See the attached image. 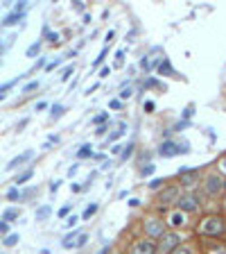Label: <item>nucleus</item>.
<instances>
[{"label": "nucleus", "mask_w": 226, "mask_h": 254, "mask_svg": "<svg viewBox=\"0 0 226 254\" xmlns=\"http://www.w3.org/2000/svg\"><path fill=\"white\" fill-rule=\"evenodd\" d=\"M190 152V145L188 143H174V141H165V143L158 148V155L161 156H176V155H188Z\"/></svg>", "instance_id": "1"}, {"label": "nucleus", "mask_w": 226, "mask_h": 254, "mask_svg": "<svg viewBox=\"0 0 226 254\" xmlns=\"http://www.w3.org/2000/svg\"><path fill=\"white\" fill-rule=\"evenodd\" d=\"M199 232L206 236H217L224 232V222H222V218H215V215H210V218H206V220L199 225Z\"/></svg>", "instance_id": "2"}, {"label": "nucleus", "mask_w": 226, "mask_h": 254, "mask_svg": "<svg viewBox=\"0 0 226 254\" xmlns=\"http://www.w3.org/2000/svg\"><path fill=\"white\" fill-rule=\"evenodd\" d=\"M86 243H88V234H84V232H72V234H68L64 241H61V245H64L66 250H72V248H82Z\"/></svg>", "instance_id": "3"}, {"label": "nucleus", "mask_w": 226, "mask_h": 254, "mask_svg": "<svg viewBox=\"0 0 226 254\" xmlns=\"http://www.w3.org/2000/svg\"><path fill=\"white\" fill-rule=\"evenodd\" d=\"M179 245H181V236L172 232V234H163V236H161L158 250H161V252H174Z\"/></svg>", "instance_id": "4"}, {"label": "nucleus", "mask_w": 226, "mask_h": 254, "mask_svg": "<svg viewBox=\"0 0 226 254\" xmlns=\"http://www.w3.org/2000/svg\"><path fill=\"white\" fill-rule=\"evenodd\" d=\"M176 202H179V211H183V214H190V211H197V209H199V204H197V197L190 195V193L181 195Z\"/></svg>", "instance_id": "5"}, {"label": "nucleus", "mask_w": 226, "mask_h": 254, "mask_svg": "<svg viewBox=\"0 0 226 254\" xmlns=\"http://www.w3.org/2000/svg\"><path fill=\"white\" fill-rule=\"evenodd\" d=\"M145 232L149 234V238H161L163 232H165V227H163L161 220H156V218H149V220L145 222Z\"/></svg>", "instance_id": "6"}, {"label": "nucleus", "mask_w": 226, "mask_h": 254, "mask_svg": "<svg viewBox=\"0 0 226 254\" xmlns=\"http://www.w3.org/2000/svg\"><path fill=\"white\" fill-rule=\"evenodd\" d=\"M156 245L152 241H138V243H134L131 245V250H129V254H156Z\"/></svg>", "instance_id": "7"}, {"label": "nucleus", "mask_w": 226, "mask_h": 254, "mask_svg": "<svg viewBox=\"0 0 226 254\" xmlns=\"http://www.w3.org/2000/svg\"><path fill=\"white\" fill-rule=\"evenodd\" d=\"M32 156H34V150H25V152H23V155L14 156L12 161L7 163V170H16V168H20V166H23V163H25V161H30Z\"/></svg>", "instance_id": "8"}, {"label": "nucleus", "mask_w": 226, "mask_h": 254, "mask_svg": "<svg viewBox=\"0 0 226 254\" xmlns=\"http://www.w3.org/2000/svg\"><path fill=\"white\" fill-rule=\"evenodd\" d=\"M168 222L172 227H183V225H186V214H183V211H172Z\"/></svg>", "instance_id": "9"}, {"label": "nucleus", "mask_w": 226, "mask_h": 254, "mask_svg": "<svg viewBox=\"0 0 226 254\" xmlns=\"http://www.w3.org/2000/svg\"><path fill=\"white\" fill-rule=\"evenodd\" d=\"M206 189H208V193H220L222 191V179L217 175H210L206 179Z\"/></svg>", "instance_id": "10"}, {"label": "nucleus", "mask_w": 226, "mask_h": 254, "mask_svg": "<svg viewBox=\"0 0 226 254\" xmlns=\"http://www.w3.org/2000/svg\"><path fill=\"white\" fill-rule=\"evenodd\" d=\"M25 19V14H20V12H12V14H7L5 16V20H2V25L5 27H9V25H16L18 20H23Z\"/></svg>", "instance_id": "11"}, {"label": "nucleus", "mask_w": 226, "mask_h": 254, "mask_svg": "<svg viewBox=\"0 0 226 254\" xmlns=\"http://www.w3.org/2000/svg\"><path fill=\"white\" fill-rule=\"evenodd\" d=\"M158 200L161 202H172V200H179V193H176V189H168V191H163Z\"/></svg>", "instance_id": "12"}, {"label": "nucleus", "mask_w": 226, "mask_h": 254, "mask_svg": "<svg viewBox=\"0 0 226 254\" xmlns=\"http://www.w3.org/2000/svg\"><path fill=\"white\" fill-rule=\"evenodd\" d=\"M20 215V209H7L5 214H2V220L5 222H12V220H16Z\"/></svg>", "instance_id": "13"}, {"label": "nucleus", "mask_w": 226, "mask_h": 254, "mask_svg": "<svg viewBox=\"0 0 226 254\" xmlns=\"http://www.w3.org/2000/svg\"><path fill=\"white\" fill-rule=\"evenodd\" d=\"M50 214H52V209L48 207V204H45V207H39L36 209V220H48Z\"/></svg>", "instance_id": "14"}, {"label": "nucleus", "mask_w": 226, "mask_h": 254, "mask_svg": "<svg viewBox=\"0 0 226 254\" xmlns=\"http://www.w3.org/2000/svg\"><path fill=\"white\" fill-rule=\"evenodd\" d=\"M64 111H66V107H64V104H52L50 118H52V120H57V118H61V116H64Z\"/></svg>", "instance_id": "15"}, {"label": "nucleus", "mask_w": 226, "mask_h": 254, "mask_svg": "<svg viewBox=\"0 0 226 254\" xmlns=\"http://www.w3.org/2000/svg\"><path fill=\"white\" fill-rule=\"evenodd\" d=\"M172 73H174L172 71V64H170L168 59H163L161 66H158V75H172Z\"/></svg>", "instance_id": "16"}, {"label": "nucleus", "mask_w": 226, "mask_h": 254, "mask_svg": "<svg viewBox=\"0 0 226 254\" xmlns=\"http://www.w3.org/2000/svg\"><path fill=\"white\" fill-rule=\"evenodd\" d=\"M124 132H127V125H120V127H118V130L116 132H111V134H109V141H118V138H120V137H122V134H124Z\"/></svg>", "instance_id": "17"}, {"label": "nucleus", "mask_w": 226, "mask_h": 254, "mask_svg": "<svg viewBox=\"0 0 226 254\" xmlns=\"http://www.w3.org/2000/svg\"><path fill=\"white\" fill-rule=\"evenodd\" d=\"M183 184H186V186H190V184H194V179H197V173H194V170H188V173H183Z\"/></svg>", "instance_id": "18"}, {"label": "nucleus", "mask_w": 226, "mask_h": 254, "mask_svg": "<svg viewBox=\"0 0 226 254\" xmlns=\"http://www.w3.org/2000/svg\"><path fill=\"white\" fill-rule=\"evenodd\" d=\"M20 78H23V75H18V78H16V79H12V82H7V84H2V86H0V100L5 98V93H7V91H9V89H12V86H14V84H16V82H18V79H20Z\"/></svg>", "instance_id": "19"}, {"label": "nucleus", "mask_w": 226, "mask_h": 254, "mask_svg": "<svg viewBox=\"0 0 226 254\" xmlns=\"http://www.w3.org/2000/svg\"><path fill=\"white\" fill-rule=\"evenodd\" d=\"M41 50V41H36V43H32V46L27 48V57H36Z\"/></svg>", "instance_id": "20"}, {"label": "nucleus", "mask_w": 226, "mask_h": 254, "mask_svg": "<svg viewBox=\"0 0 226 254\" xmlns=\"http://www.w3.org/2000/svg\"><path fill=\"white\" fill-rule=\"evenodd\" d=\"M18 238H20L18 234H9V236H7V238H5V241H2V243H5L7 248H14V245L18 243Z\"/></svg>", "instance_id": "21"}, {"label": "nucleus", "mask_w": 226, "mask_h": 254, "mask_svg": "<svg viewBox=\"0 0 226 254\" xmlns=\"http://www.w3.org/2000/svg\"><path fill=\"white\" fill-rule=\"evenodd\" d=\"M90 155H93V150H90V145H82V150L77 152L79 159H86V156H90Z\"/></svg>", "instance_id": "22"}, {"label": "nucleus", "mask_w": 226, "mask_h": 254, "mask_svg": "<svg viewBox=\"0 0 226 254\" xmlns=\"http://www.w3.org/2000/svg\"><path fill=\"white\" fill-rule=\"evenodd\" d=\"M27 179H32V170H27V173H23V175L16 177V184H25Z\"/></svg>", "instance_id": "23"}, {"label": "nucleus", "mask_w": 226, "mask_h": 254, "mask_svg": "<svg viewBox=\"0 0 226 254\" xmlns=\"http://www.w3.org/2000/svg\"><path fill=\"white\" fill-rule=\"evenodd\" d=\"M106 52H109V50H106V48H104V50H102V52H100V57H97V59H95V61H93V68H100V66H102V61H104V57H106Z\"/></svg>", "instance_id": "24"}, {"label": "nucleus", "mask_w": 226, "mask_h": 254, "mask_svg": "<svg viewBox=\"0 0 226 254\" xmlns=\"http://www.w3.org/2000/svg\"><path fill=\"white\" fill-rule=\"evenodd\" d=\"M154 170H156V166H154V163H147L145 168H140V175H142V177H147V175H152Z\"/></svg>", "instance_id": "25"}, {"label": "nucleus", "mask_w": 226, "mask_h": 254, "mask_svg": "<svg viewBox=\"0 0 226 254\" xmlns=\"http://www.w3.org/2000/svg\"><path fill=\"white\" fill-rule=\"evenodd\" d=\"M95 211H97V202L88 204V207H86V211H84V220H86V218H90V215L95 214Z\"/></svg>", "instance_id": "26"}, {"label": "nucleus", "mask_w": 226, "mask_h": 254, "mask_svg": "<svg viewBox=\"0 0 226 254\" xmlns=\"http://www.w3.org/2000/svg\"><path fill=\"white\" fill-rule=\"evenodd\" d=\"M134 152V143H129V145H124V150H122V155H120V159H129V155Z\"/></svg>", "instance_id": "27"}, {"label": "nucleus", "mask_w": 226, "mask_h": 254, "mask_svg": "<svg viewBox=\"0 0 226 254\" xmlns=\"http://www.w3.org/2000/svg\"><path fill=\"white\" fill-rule=\"evenodd\" d=\"M116 64H113V66H116V68H120V66H122L124 64V50H118V55H116Z\"/></svg>", "instance_id": "28"}, {"label": "nucleus", "mask_w": 226, "mask_h": 254, "mask_svg": "<svg viewBox=\"0 0 226 254\" xmlns=\"http://www.w3.org/2000/svg\"><path fill=\"white\" fill-rule=\"evenodd\" d=\"M34 89H39V82H36V79H34V82H30V84L23 86V93H30V91H34Z\"/></svg>", "instance_id": "29"}, {"label": "nucleus", "mask_w": 226, "mask_h": 254, "mask_svg": "<svg viewBox=\"0 0 226 254\" xmlns=\"http://www.w3.org/2000/svg\"><path fill=\"white\" fill-rule=\"evenodd\" d=\"M170 254H192V250L186 248V245H179V248H176L174 252H170Z\"/></svg>", "instance_id": "30"}, {"label": "nucleus", "mask_w": 226, "mask_h": 254, "mask_svg": "<svg viewBox=\"0 0 226 254\" xmlns=\"http://www.w3.org/2000/svg\"><path fill=\"white\" fill-rule=\"evenodd\" d=\"M45 34H48V41H50V43H59V34L57 32H48V30H45Z\"/></svg>", "instance_id": "31"}, {"label": "nucleus", "mask_w": 226, "mask_h": 254, "mask_svg": "<svg viewBox=\"0 0 226 254\" xmlns=\"http://www.w3.org/2000/svg\"><path fill=\"white\" fill-rule=\"evenodd\" d=\"M7 197H9V200H16V197H20L18 189H9V191H7Z\"/></svg>", "instance_id": "32"}, {"label": "nucleus", "mask_w": 226, "mask_h": 254, "mask_svg": "<svg viewBox=\"0 0 226 254\" xmlns=\"http://www.w3.org/2000/svg\"><path fill=\"white\" fill-rule=\"evenodd\" d=\"M72 71H75V68H72V66H68V68H64V75H61V79H70V75H72Z\"/></svg>", "instance_id": "33"}, {"label": "nucleus", "mask_w": 226, "mask_h": 254, "mask_svg": "<svg viewBox=\"0 0 226 254\" xmlns=\"http://www.w3.org/2000/svg\"><path fill=\"white\" fill-rule=\"evenodd\" d=\"M131 93H134V89H122V93H120V100L131 98Z\"/></svg>", "instance_id": "34"}, {"label": "nucleus", "mask_w": 226, "mask_h": 254, "mask_svg": "<svg viewBox=\"0 0 226 254\" xmlns=\"http://www.w3.org/2000/svg\"><path fill=\"white\" fill-rule=\"evenodd\" d=\"M161 184H163V179H158V177H156V179H152V182H149V189H161Z\"/></svg>", "instance_id": "35"}, {"label": "nucleus", "mask_w": 226, "mask_h": 254, "mask_svg": "<svg viewBox=\"0 0 226 254\" xmlns=\"http://www.w3.org/2000/svg\"><path fill=\"white\" fill-rule=\"evenodd\" d=\"M104 120H106V114H100V116L93 118V123H95V125H102Z\"/></svg>", "instance_id": "36"}, {"label": "nucleus", "mask_w": 226, "mask_h": 254, "mask_svg": "<svg viewBox=\"0 0 226 254\" xmlns=\"http://www.w3.org/2000/svg\"><path fill=\"white\" fill-rule=\"evenodd\" d=\"M77 215H70V218H68V220H66V225H68V227H75V225H77Z\"/></svg>", "instance_id": "37"}, {"label": "nucleus", "mask_w": 226, "mask_h": 254, "mask_svg": "<svg viewBox=\"0 0 226 254\" xmlns=\"http://www.w3.org/2000/svg\"><path fill=\"white\" fill-rule=\"evenodd\" d=\"M154 107H156V104L152 102V100H147V102H145V111H147V114H152V111H154Z\"/></svg>", "instance_id": "38"}, {"label": "nucleus", "mask_w": 226, "mask_h": 254, "mask_svg": "<svg viewBox=\"0 0 226 254\" xmlns=\"http://www.w3.org/2000/svg\"><path fill=\"white\" fill-rule=\"evenodd\" d=\"M109 107H111V109H120V107H122V102H120V100H111Z\"/></svg>", "instance_id": "39"}, {"label": "nucleus", "mask_w": 226, "mask_h": 254, "mask_svg": "<svg viewBox=\"0 0 226 254\" xmlns=\"http://www.w3.org/2000/svg\"><path fill=\"white\" fill-rule=\"evenodd\" d=\"M95 134L97 137H104V134H106V125H100V127L95 130Z\"/></svg>", "instance_id": "40"}, {"label": "nucleus", "mask_w": 226, "mask_h": 254, "mask_svg": "<svg viewBox=\"0 0 226 254\" xmlns=\"http://www.w3.org/2000/svg\"><path fill=\"white\" fill-rule=\"evenodd\" d=\"M122 148L124 145H113V155H122Z\"/></svg>", "instance_id": "41"}, {"label": "nucleus", "mask_w": 226, "mask_h": 254, "mask_svg": "<svg viewBox=\"0 0 226 254\" xmlns=\"http://www.w3.org/2000/svg\"><path fill=\"white\" fill-rule=\"evenodd\" d=\"M145 86H161V84H158L156 79H147V82H145Z\"/></svg>", "instance_id": "42"}, {"label": "nucleus", "mask_w": 226, "mask_h": 254, "mask_svg": "<svg viewBox=\"0 0 226 254\" xmlns=\"http://www.w3.org/2000/svg\"><path fill=\"white\" fill-rule=\"evenodd\" d=\"M48 107V102H36V111H43Z\"/></svg>", "instance_id": "43"}, {"label": "nucleus", "mask_w": 226, "mask_h": 254, "mask_svg": "<svg viewBox=\"0 0 226 254\" xmlns=\"http://www.w3.org/2000/svg\"><path fill=\"white\" fill-rule=\"evenodd\" d=\"M190 116H192V107H188V109L183 111V118H190Z\"/></svg>", "instance_id": "44"}, {"label": "nucleus", "mask_w": 226, "mask_h": 254, "mask_svg": "<svg viewBox=\"0 0 226 254\" xmlns=\"http://www.w3.org/2000/svg\"><path fill=\"white\" fill-rule=\"evenodd\" d=\"M68 211H70V207H64V209H61V211H59V215L64 218V215H68Z\"/></svg>", "instance_id": "45"}, {"label": "nucleus", "mask_w": 226, "mask_h": 254, "mask_svg": "<svg viewBox=\"0 0 226 254\" xmlns=\"http://www.w3.org/2000/svg\"><path fill=\"white\" fill-rule=\"evenodd\" d=\"M138 204H140V200H136V197H131L129 200V207H138Z\"/></svg>", "instance_id": "46"}, {"label": "nucleus", "mask_w": 226, "mask_h": 254, "mask_svg": "<svg viewBox=\"0 0 226 254\" xmlns=\"http://www.w3.org/2000/svg\"><path fill=\"white\" fill-rule=\"evenodd\" d=\"M59 184H61V182H52V184H50V191H52V193L59 189Z\"/></svg>", "instance_id": "47"}, {"label": "nucleus", "mask_w": 226, "mask_h": 254, "mask_svg": "<svg viewBox=\"0 0 226 254\" xmlns=\"http://www.w3.org/2000/svg\"><path fill=\"white\" fill-rule=\"evenodd\" d=\"M7 229H9V227H7V222H0V232H2V234H5Z\"/></svg>", "instance_id": "48"}, {"label": "nucleus", "mask_w": 226, "mask_h": 254, "mask_svg": "<svg viewBox=\"0 0 226 254\" xmlns=\"http://www.w3.org/2000/svg\"><path fill=\"white\" fill-rule=\"evenodd\" d=\"M222 168L226 170V156H224V159H222Z\"/></svg>", "instance_id": "49"}]
</instances>
